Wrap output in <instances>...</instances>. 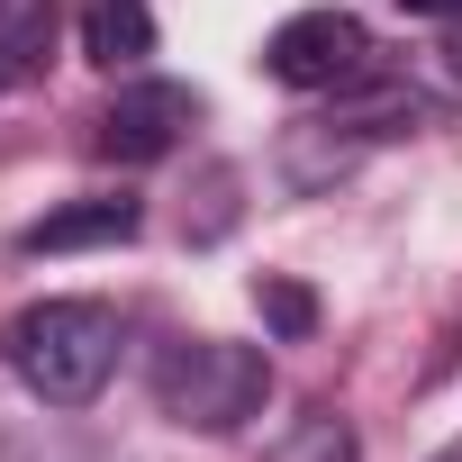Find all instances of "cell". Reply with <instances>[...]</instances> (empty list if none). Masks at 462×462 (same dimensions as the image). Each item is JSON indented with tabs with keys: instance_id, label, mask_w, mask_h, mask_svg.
<instances>
[{
	"instance_id": "4",
	"label": "cell",
	"mask_w": 462,
	"mask_h": 462,
	"mask_svg": "<svg viewBox=\"0 0 462 462\" xmlns=\"http://www.w3.org/2000/svg\"><path fill=\"white\" fill-rule=\"evenodd\" d=\"M181 127H199V91L190 82H127L109 109H100V154L109 163H154L181 145Z\"/></svg>"
},
{
	"instance_id": "1",
	"label": "cell",
	"mask_w": 462,
	"mask_h": 462,
	"mask_svg": "<svg viewBox=\"0 0 462 462\" xmlns=\"http://www.w3.org/2000/svg\"><path fill=\"white\" fill-rule=\"evenodd\" d=\"M0 354H10L19 390L46 408H91L118 372V318L100 300H28L10 327H0Z\"/></svg>"
},
{
	"instance_id": "6",
	"label": "cell",
	"mask_w": 462,
	"mask_h": 462,
	"mask_svg": "<svg viewBox=\"0 0 462 462\" xmlns=\"http://www.w3.org/2000/svg\"><path fill=\"white\" fill-rule=\"evenodd\" d=\"M82 55H91L100 73H145V55H154V10H145V0H91V10H82Z\"/></svg>"
},
{
	"instance_id": "3",
	"label": "cell",
	"mask_w": 462,
	"mask_h": 462,
	"mask_svg": "<svg viewBox=\"0 0 462 462\" xmlns=\"http://www.w3.org/2000/svg\"><path fill=\"white\" fill-rule=\"evenodd\" d=\"M263 73L282 91H354L372 73V28L354 10H291L263 37Z\"/></svg>"
},
{
	"instance_id": "12",
	"label": "cell",
	"mask_w": 462,
	"mask_h": 462,
	"mask_svg": "<svg viewBox=\"0 0 462 462\" xmlns=\"http://www.w3.org/2000/svg\"><path fill=\"white\" fill-rule=\"evenodd\" d=\"M426 462H462V444H444V453H426Z\"/></svg>"
},
{
	"instance_id": "11",
	"label": "cell",
	"mask_w": 462,
	"mask_h": 462,
	"mask_svg": "<svg viewBox=\"0 0 462 462\" xmlns=\"http://www.w3.org/2000/svg\"><path fill=\"white\" fill-rule=\"evenodd\" d=\"M444 55H453V73H462V28H453V46H444Z\"/></svg>"
},
{
	"instance_id": "10",
	"label": "cell",
	"mask_w": 462,
	"mask_h": 462,
	"mask_svg": "<svg viewBox=\"0 0 462 462\" xmlns=\"http://www.w3.org/2000/svg\"><path fill=\"white\" fill-rule=\"evenodd\" d=\"M399 10H417V19H462V0H399Z\"/></svg>"
},
{
	"instance_id": "5",
	"label": "cell",
	"mask_w": 462,
	"mask_h": 462,
	"mask_svg": "<svg viewBox=\"0 0 462 462\" xmlns=\"http://www.w3.org/2000/svg\"><path fill=\"white\" fill-rule=\"evenodd\" d=\"M145 226V208L136 199H73V208H55V217H37L28 226V254H82V245H127Z\"/></svg>"
},
{
	"instance_id": "9",
	"label": "cell",
	"mask_w": 462,
	"mask_h": 462,
	"mask_svg": "<svg viewBox=\"0 0 462 462\" xmlns=\"http://www.w3.org/2000/svg\"><path fill=\"white\" fill-rule=\"evenodd\" d=\"M254 309H263V327H273V336H309V327H318V300H309L300 282H282V273H263V282H254Z\"/></svg>"
},
{
	"instance_id": "7",
	"label": "cell",
	"mask_w": 462,
	"mask_h": 462,
	"mask_svg": "<svg viewBox=\"0 0 462 462\" xmlns=\"http://www.w3.org/2000/svg\"><path fill=\"white\" fill-rule=\"evenodd\" d=\"M46 55H55V10H46V0H28V10L0 19V91L46 73Z\"/></svg>"
},
{
	"instance_id": "8",
	"label": "cell",
	"mask_w": 462,
	"mask_h": 462,
	"mask_svg": "<svg viewBox=\"0 0 462 462\" xmlns=\"http://www.w3.org/2000/svg\"><path fill=\"white\" fill-rule=\"evenodd\" d=\"M263 462H354V426L345 417H300V426H282L273 444H263Z\"/></svg>"
},
{
	"instance_id": "2",
	"label": "cell",
	"mask_w": 462,
	"mask_h": 462,
	"mask_svg": "<svg viewBox=\"0 0 462 462\" xmlns=\"http://www.w3.org/2000/svg\"><path fill=\"white\" fill-rule=\"evenodd\" d=\"M273 399V354L263 345H236V336H172L154 354V408L172 426H199V435H236L245 417H263Z\"/></svg>"
}]
</instances>
